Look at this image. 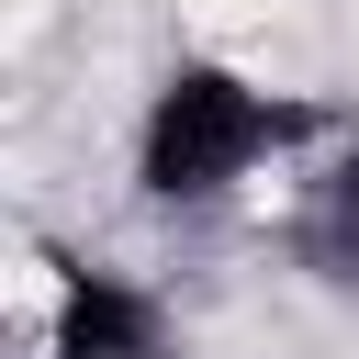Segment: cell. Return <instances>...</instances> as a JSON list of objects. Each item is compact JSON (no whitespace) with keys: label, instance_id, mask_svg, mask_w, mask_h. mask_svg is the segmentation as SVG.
Wrapping results in <instances>:
<instances>
[{"label":"cell","instance_id":"cell-1","mask_svg":"<svg viewBox=\"0 0 359 359\" xmlns=\"http://www.w3.org/2000/svg\"><path fill=\"white\" fill-rule=\"evenodd\" d=\"M303 135V112L236 67H168L146 90V123H135V180L157 202H224L247 180H269V157Z\"/></svg>","mask_w":359,"mask_h":359},{"label":"cell","instance_id":"cell-2","mask_svg":"<svg viewBox=\"0 0 359 359\" xmlns=\"http://www.w3.org/2000/svg\"><path fill=\"white\" fill-rule=\"evenodd\" d=\"M303 247H314V269H337V280H359V146L303 191Z\"/></svg>","mask_w":359,"mask_h":359}]
</instances>
